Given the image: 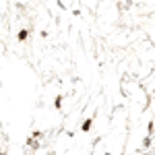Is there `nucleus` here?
<instances>
[{
  "mask_svg": "<svg viewBox=\"0 0 155 155\" xmlns=\"http://www.w3.org/2000/svg\"><path fill=\"white\" fill-rule=\"evenodd\" d=\"M151 145H153V139H151V134H147L143 139V149H151Z\"/></svg>",
  "mask_w": 155,
  "mask_h": 155,
  "instance_id": "obj_3",
  "label": "nucleus"
},
{
  "mask_svg": "<svg viewBox=\"0 0 155 155\" xmlns=\"http://www.w3.org/2000/svg\"><path fill=\"white\" fill-rule=\"evenodd\" d=\"M29 33H31L29 29H21V31L17 33V39H19V41H27V39H29Z\"/></svg>",
  "mask_w": 155,
  "mask_h": 155,
  "instance_id": "obj_2",
  "label": "nucleus"
},
{
  "mask_svg": "<svg viewBox=\"0 0 155 155\" xmlns=\"http://www.w3.org/2000/svg\"><path fill=\"white\" fill-rule=\"evenodd\" d=\"M93 122H95V118H93V116H89V118H87L83 124H81V132H91V128H93Z\"/></svg>",
  "mask_w": 155,
  "mask_h": 155,
  "instance_id": "obj_1",
  "label": "nucleus"
},
{
  "mask_svg": "<svg viewBox=\"0 0 155 155\" xmlns=\"http://www.w3.org/2000/svg\"><path fill=\"white\" fill-rule=\"evenodd\" d=\"M62 99H64L62 95H56V97H54V107H56V110H62Z\"/></svg>",
  "mask_w": 155,
  "mask_h": 155,
  "instance_id": "obj_4",
  "label": "nucleus"
},
{
  "mask_svg": "<svg viewBox=\"0 0 155 155\" xmlns=\"http://www.w3.org/2000/svg\"><path fill=\"white\" fill-rule=\"evenodd\" d=\"M153 128H155V122L151 120V122H149V128H147V130H149L147 134H153Z\"/></svg>",
  "mask_w": 155,
  "mask_h": 155,
  "instance_id": "obj_6",
  "label": "nucleus"
},
{
  "mask_svg": "<svg viewBox=\"0 0 155 155\" xmlns=\"http://www.w3.org/2000/svg\"><path fill=\"white\" fill-rule=\"evenodd\" d=\"M0 155H4V153H2V151H0Z\"/></svg>",
  "mask_w": 155,
  "mask_h": 155,
  "instance_id": "obj_7",
  "label": "nucleus"
},
{
  "mask_svg": "<svg viewBox=\"0 0 155 155\" xmlns=\"http://www.w3.org/2000/svg\"><path fill=\"white\" fill-rule=\"evenodd\" d=\"M41 137H44V132H41V130H35L33 134H31V139H41Z\"/></svg>",
  "mask_w": 155,
  "mask_h": 155,
  "instance_id": "obj_5",
  "label": "nucleus"
}]
</instances>
